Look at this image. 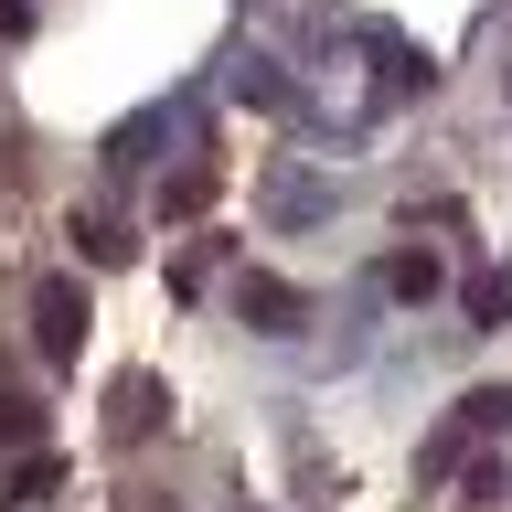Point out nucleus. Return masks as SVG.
Here are the masks:
<instances>
[{
    "label": "nucleus",
    "instance_id": "obj_9",
    "mask_svg": "<svg viewBox=\"0 0 512 512\" xmlns=\"http://www.w3.org/2000/svg\"><path fill=\"white\" fill-rule=\"evenodd\" d=\"M75 246H86L96 267H128V256H139V246H128V224H118V214H75Z\"/></svg>",
    "mask_w": 512,
    "mask_h": 512
},
{
    "label": "nucleus",
    "instance_id": "obj_5",
    "mask_svg": "<svg viewBox=\"0 0 512 512\" xmlns=\"http://www.w3.org/2000/svg\"><path fill=\"white\" fill-rule=\"evenodd\" d=\"M214 182H224L214 160H182V171L160 182V224H192V214H203V203H214Z\"/></svg>",
    "mask_w": 512,
    "mask_h": 512
},
{
    "label": "nucleus",
    "instance_id": "obj_8",
    "mask_svg": "<svg viewBox=\"0 0 512 512\" xmlns=\"http://www.w3.org/2000/svg\"><path fill=\"white\" fill-rule=\"evenodd\" d=\"M224 86H235V96H256V107H288V75H278L267 54H235V64H224Z\"/></svg>",
    "mask_w": 512,
    "mask_h": 512
},
{
    "label": "nucleus",
    "instance_id": "obj_2",
    "mask_svg": "<svg viewBox=\"0 0 512 512\" xmlns=\"http://www.w3.org/2000/svg\"><path fill=\"white\" fill-rule=\"evenodd\" d=\"M86 331H96V310H86V288H75V278H43V288H32V352H43V363H75Z\"/></svg>",
    "mask_w": 512,
    "mask_h": 512
},
{
    "label": "nucleus",
    "instance_id": "obj_12",
    "mask_svg": "<svg viewBox=\"0 0 512 512\" xmlns=\"http://www.w3.org/2000/svg\"><path fill=\"white\" fill-rule=\"evenodd\" d=\"M32 438H43V416H32L22 395H0V448H32Z\"/></svg>",
    "mask_w": 512,
    "mask_h": 512
},
{
    "label": "nucleus",
    "instance_id": "obj_4",
    "mask_svg": "<svg viewBox=\"0 0 512 512\" xmlns=\"http://www.w3.org/2000/svg\"><path fill=\"white\" fill-rule=\"evenodd\" d=\"M107 427H118V438L171 427V384H160V374H118V384H107Z\"/></svg>",
    "mask_w": 512,
    "mask_h": 512
},
{
    "label": "nucleus",
    "instance_id": "obj_10",
    "mask_svg": "<svg viewBox=\"0 0 512 512\" xmlns=\"http://www.w3.org/2000/svg\"><path fill=\"white\" fill-rule=\"evenodd\" d=\"M459 310H470L480 331H502V320H512V267H491V278H470V299H459Z\"/></svg>",
    "mask_w": 512,
    "mask_h": 512
},
{
    "label": "nucleus",
    "instance_id": "obj_6",
    "mask_svg": "<svg viewBox=\"0 0 512 512\" xmlns=\"http://www.w3.org/2000/svg\"><path fill=\"white\" fill-rule=\"evenodd\" d=\"M267 214H278V224L331 214V182H320V171H278V182H267Z\"/></svg>",
    "mask_w": 512,
    "mask_h": 512
},
{
    "label": "nucleus",
    "instance_id": "obj_1",
    "mask_svg": "<svg viewBox=\"0 0 512 512\" xmlns=\"http://www.w3.org/2000/svg\"><path fill=\"white\" fill-rule=\"evenodd\" d=\"M480 438H512V384H480V395H459V416H448L438 438L416 448V470H427V480H438V470H459Z\"/></svg>",
    "mask_w": 512,
    "mask_h": 512
},
{
    "label": "nucleus",
    "instance_id": "obj_7",
    "mask_svg": "<svg viewBox=\"0 0 512 512\" xmlns=\"http://www.w3.org/2000/svg\"><path fill=\"white\" fill-rule=\"evenodd\" d=\"M384 288H395V299H438V288H448V267H438L427 246H395V256H384Z\"/></svg>",
    "mask_w": 512,
    "mask_h": 512
},
{
    "label": "nucleus",
    "instance_id": "obj_3",
    "mask_svg": "<svg viewBox=\"0 0 512 512\" xmlns=\"http://www.w3.org/2000/svg\"><path fill=\"white\" fill-rule=\"evenodd\" d=\"M235 310L256 320V331H310V288H288V278H267V267H246V278H235Z\"/></svg>",
    "mask_w": 512,
    "mask_h": 512
},
{
    "label": "nucleus",
    "instance_id": "obj_11",
    "mask_svg": "<svg viewBox=\"0 0 512 512\" xmlns=\"http://www.w3.org/2000/svg\"><path fill=\"white\" fill-rule=\"evenodd\" d=\"M54 480H64V459H22L11 470V502H54Z\"/></svg>",
    "mask_w": 512,
    "mask_h": 512
}]
</instances>
